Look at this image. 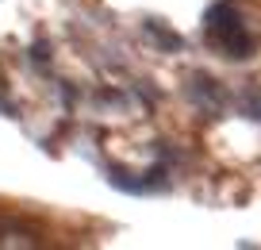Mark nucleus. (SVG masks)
Here are the masks:
<instances>
[{
  "mask_svg": "<svg viewBox=\"0 0 261 250\" xmlns=\"http://www.w3.org/2000/svg\"><path fill=\"white\" fill-rule=\"evenodd\" d=\"M207 35H212V42L227 58H246L253 50V39L242 27V19L234 16V4H230V0H223L219 8H212V16H207Z\"/></svg>",
  "mask_w": 261,
  "mask_h": 250,
  "instance_id": "1",
  "label": "nucleus"
}]
</instances>
